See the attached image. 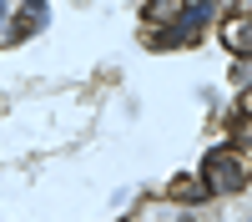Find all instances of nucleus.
I'll list each match as a JSON object with an SVG mask.
<instances>
[{"mask_svg":"<svg viewBox=\"0 0 252 222\" xmlns=\"http://www.w3.org/2000/svg\"><path fill=\"white\" fill-rule=\"evenodd\" d=\"M202 182H207V192H237L247 182V161L232 147H212L202 161Z\"/></svg>","mask_w":252,"mask_h":222,"instance_id":"nucleus-1","label":"nucleus"},{"mask_svg":"<svg viewBox=\"0 0 252 222\" xmlns=\"http://www.w3.org/2000/svg\"><path fill=\"white\" fill-rule=\"evenodd\" d=\"M207 15H212V5H207V0H197V5H187V10L172 20V26L146 31V46H187V40H202Z\"/></svg>","mask_w":252,"mask_h":222,"instance_id":"nucleus-2","label":"nucleus"},{"mask_svg":"<svg viewBox=\"0 0 252 222\" xmlns=\"http://www.w3.org/2000/svg\"><path fill=\"white\" fill-rule=\"evenodd\" d=\"M222 40H227L237 56H252V15H232V20H222Z\"/></svg>","mask_w":252,"mask_h":222,"instance_id":"nucleus-3","label":"nucleus"},{"mask_svg":"<svg viewBox=\"0 0 252 222\" xmlns=\"http://www.w3.org/2000/svg\"><path fill=\"white\" fill-rule=\"evenodd\" d=\"M192 5V0H146V20H152V31H161V26H172V20Z\"/></svg>","mask_w":252,"mask_h":222,"instance_id":"nucleus-4","label":"nucleus"},{"mask_svg":"<svg viewBox=\"0 0 252 222\" xmlns=\"http://www.w3.org/2000/svg\"><path fill=\"white\" fill-rule=\"evenodd\" d=\"M172 197H177V202H202V197H207V182H197V177H177V182H172Z\"/></svg>","mask_w":252,"mask_h":222,"instance_id":"nucleus-5","label":"nucleus"},{"mask_svg":"<svg viewBox=\"0 0 252 222\" xmlns=\"http://www.w3.org/2000/svg\"><path fill=\"white\" fill-rule=\"evenodd\" d=\"M232 81H237V86H252V61H237V66H232Z\"/></svg>","mask_w":252,"mask_h":222,"instance_id":"nucleus-6","label":"nucleus"},{"mask_svg":"<svg viewBox=\"0 0 252 222\" xmlns=\"http://www.w3.org/2000/svg\"><path fill=\"white\" fill-rule=\"evenodd\" d=\"M232 131H237L242 141H252V116H242V121H232Z\"/></svg>","mask_w":252,"mask_h":222,"instance_id":"nucleus-7","label":"nucleus"},{"mask_svg":"<svg viewBox=\"0 0 252 222\" xmlns=\"http://www.w3.org/2000/svg\"><path fill=\"white\" fill-rule=\"evenodd\" d=\"M242 116H252V86H247V96H242Z\"/></svg>","mask_w":252,"mask_h":222,"instance_id":"nucleus-8","label":"nucleus"},{"mask_svg":"<svg viewBox=\"0 0 252 222\" xmlns=\"http://www.w3.org/2000/svg\"><path fill=\"white\" fill-rule=\"evenodd\" d=\"M26 5H31V10H40V5H46V0H26Z\"/></svg>","mask_w":252,"mask_h":222,"instance_id":"nucleus-9","label":"nucleus"},{"mask_svg":"<svg viewBox=\"0 0 252 222\" xmlns=\"http://www.w3.org/2000/svg\"><path fill=\"white\" fill-rule=\"evenodd\" d=\"M0 20H5V0H0Z\"/></svg>","mask_w":252,"mask_h":222,"instance_id":"nucleus-10","label":"nucleus"}]
</instances>
